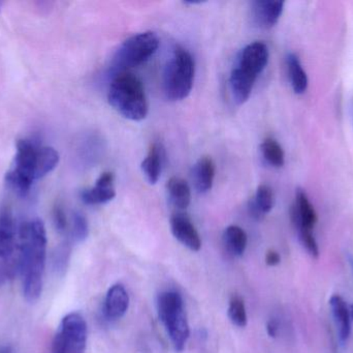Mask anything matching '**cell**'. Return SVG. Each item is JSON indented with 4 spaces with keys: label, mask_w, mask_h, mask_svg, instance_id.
I'll list each match as a JSON object with an SVG mask.
<instances>
[{
    "label": "cell",
    "mask_w": 353,
    "mask_h": 353,
    "mask_svg": "<svg viewBox=\"0 0 353 353\" xmlns=\"http://www.w3.org/2000/svg\"><path fill=\"white\" fill-rule=\"evenodd\" d=\"M47 231L39 219L19 226V276L24 298L34 303L43 294L47 261Z\"/></svg>",
    "instance_id": "1"
},
{
    "label": "cell",
    "mask_w": 353,
    "mask_h": 353,
    "mask_svg": "<svg viewBox=\"0 0 353 353\" xmlns=\"http://www.w3.org/2000/svg\"><path fill=\"white\" fill-rule=\"evenodd\" d=\"M59 159V153L53 147L22 139L17 143L12 168L6 175V184L17 194L26 196L37 180L57 167Z\"/></svg>",
    "instance_id": "2"
},
{
    "label": "cell",
    "mask_w": 353,
    "mask_h": 353,
    "mask_svg": "<svg viewBox=\"0 0 353 353\" xmlns=\"http://www.w3.org/2000/svg\"><path fill=\"white\" fill-rule=\"evenodd\" d=\"M110 105L123 117L141 122L148 114L149 105L142 81L130 73L116 74L108 91Z\"/></svg>",
    "instance_id": "3"
},
{
    "label": "cell",
    "mask_w": 353,
    "mask_h": 353,
    "mask_svg": "<svg viewBox=\"0 0 353 353\" xmlns=\"http://www.w3.org/2000/svg\"><path fill=\"white\" fill-rule=\"evenodd\" d=\"M195 64L190 52L176 47L163 72V90L171 101H182L190 93L194 81Z\"/></svg>",
    "instance_id": "4"
},
{
    "label": "cell",
    "mask_w": 353,
    "mask_h": 353,
    "mask_svg": "<svg viewBox=\"0 0 353 353\" xmlns=\"http://www.w3.org/2000/svg\"><path fill=\"white\" fill-rule=\"evenodd\" d=\"M157 312L176 352H182L190 330L182 296L176 292H165L157 298Z\"/></svg>",
    "instance_id": "5"
},
{
    "label": "cell",
    "mask_w": 353,
    "mask_h": 353,
    "mask_svg": "<svg viewBox=\"0 0 353 353\" xmlns=\"http://www.w3.org/2000/svg\"><path fill=\"white\" fill-rule=\"evenodd\" d=\"M159 47V35L153 31H145L132 35L116 52L112 61V70L116 74H120L141 66L154 55Z\"/></svg>",
    "instance_id": "6"
},
{
    "label": "cell",
    "mask_w": 353,
    "mask_h": 353,
    "mask_svg": "<svg viewBox=\"0 0 353 353\" xmlns=\"http://www.w3.org/2000/svg\"><path fill=\"white\" fill-rule=\"evenodd\" d=\"M19 227L10 209L0 211V286L19 275Z\"/></svg>",
    "instance_id": "7"
},
{
    "label": "cell",
    "mask_w": 353,
    "mask_h": 353,
    "mask_svg": "<svg viewBox=\"0 0 353 353\" xmlns=\"http://www.w3.org/2000/svg\"><path fill=\"white\" fill-rule=\"evenodd\" d=\"M290 217H292L294 229L298 233L299 240L305 250L313 258H319V244L313 234V230L319 218L314 207L309 201L306 192L302 189L296 190V200L290 209Z\"/></svg>",
    "instance_id": "8"
},
{
    "label": "cell",
    "mask_w": 353,
    "mask_h": 353,
    "mask_svg": "<svg viewBox=\"0 0 353 353\" xmlns=\"http://www.w3.org/2000/svg\"><path fill=\"white\" fill-rule=\"evenodd\" d=\"M87 323L80 313L72 312L62 318L52 343V353H85Z\"/></svg>",
    "instance_id": "9"
},
{
    "label": "cell",
    "mask_w": 353,
    "mask_h": 353,
    "mask_svg": "<svg viewBox=\"0 0 353 353\" xmlns=\"http://www.w3.org/2000/svg\"><path fill=\"white\" fill-rule=\"evenodd\" d=\"M269 56L268 46L263 41H254L241 51L234 66L257 78L267 66Z\"/></svg>",
    "instance_id": "10"
},
{
    "label": "cell",
    "mask_w": 353,
    "mask_h": 353,
    "mask_svg": "<svg viewBox=\"0 0 353 353\" xmlns=\"http://www.w3.org/2000/svg\"><path fill=\"white\" fill-rule=\"evenodd\" d=\"M332 316L337 330L338 339L345 345L352 335L353 325V304H348L339 294H334L329 300Z\"/></svg>",
    "instance_id": "11"
},
{
    "label": "cell",
    "mask_w": 353,
    "mask_h": 353,
    "mask_svg": "<svg viewBox=\"0 0 353 353\" xmlns=\"http://www.w3.org/2000/svg\"><path fill=\"white\" fill-rule=\"evenodd\" d=\"M172 233L183 246L193 252L199 251L201 247V236L196 228L186 213H174L171 218Z\"/></svg>",
    "instance_id": "12"
},
{
    "label": "cell",
    "mask_w": 353,
    "mask_h": 353,
    "mask_svg": "<svg viewBox=\"0 0 353 353\" xmlns=\"http://www.w3.org/2000/svg\"><path fill=\"white\" fill-rule=\"evenodd\" d=\"M130 296L122 284H115L108 290L103 304V314L108 321H118L128 312Z\"/></svg>",
    "instance_id": "13"
},
{
    "label": "cell",
    "mask_w": 353,
    "mask_h": 353,
    "mask_svg": "<svg viewBox=\"0 0 353 353\" xmlns=\"http://www.w3.org/2000/svg\"><path fill=\"white\" fill-rule=\"evenodd\" d=\"M252 16L261 28H272L277 24L284 10V2L280 0H256L252 2Z\"/></svg>",
    "instance_id": "14"
},
{
    "label": "cell",
    "mask_w": 353,
    "mask_h": 353,
    "mask_svg": "<svg viewBox=\"0 0 353 353\" xmlns=\"http://www.w3.org/2000/svg\"><path fill=\"white\" fill-rule=\"evenodd\" d=\"M256 79L241 68L234 66L230 73V85L232 97L236 104L242 105L248 101Z\"/></svg>",
    "instance_id": "15"
},
{
    "label": "cell",
    "mask_w": 353,
    "mask_h": 353,
    "mask_svg": "<svg viewBox=\"0 0 353 353\" xmlns=\"http://www.w3.org/2000/svg\"><path fill=\"white\" fill-rule=\"evenodd\" d=\"M274 203H275V197L271 187L268 184H261L257 188L255 196L249 200V213L253 219L261 221L273 209Z\"/></svg>",
    "instance_id": "16"
},
{
    "label": "cell",
    "mask_w": 353,
    "mask_h": 353,
    "mask_svg": "<svg viewBox=\"0 0 353 353\" xmlns=\"http://www.w3.org/2000/svg\"><path fill=\"white\" fill-rule=\"evenodd\" d=\"M215 164L209 157H203L192 168V182L199 193H207L213 187Z\"/></svg>",
    "instance_id": "17"
},
{
    "label": "cell",
    "mask_w": 353,
    "mask_h": 353,
    "mask_svg": "<svg viewBox=\"0 0 353 353\" xmlns=\"http://www.w3.org/2000/svg\"><path fill=\"white\" fill-rule=\"evenodd\" d=\"M163 151L161 145H151L148 155L142 162L143 173L146 176L149 184H155L161 178L163 170Z\"/></svg>",
    "instance_id": "18"
},
{
    "label": "cell",
    "mask_w": 353,
    "mask_h": 353,
    "mask_svg": "<svg viewBox=\"0 0 353 353\" xmlns=\"http://www.w3.org/2000/svg\"><path fill=\"white\" fill-rule=\"evenodd\" d=\"M168 195L170 201L176 209H186L190 204L191 191L186 180L181 178H170L167 184Z\"/></svg>",
    "instance_id": "19"
},
{
    "label": "cell",
    "mask_w": 353,
    "mask_h": 353,
    "mask_svg": "<svg viewBox=\"0 0 353 353\" xmlns=\"http://www.w3.org/2000/svg\"><path fill=\"white\" fill-rule=\"evenodd\" d=\"M247 242H248V238L246 232L239 226H228L224 230L223 244L228 252L232 256H242L246 251Z\"/></svg>",
    "instance_id": "20"
},
{
    "label": "cell",
    "mask_w": 353,
    "mask_h": 353,
    "mask_svg": "<svg viewBox=\"0 0 353 353\" xmlns=\"http://www.w3.org/2000/svg\"><path fill=\"white\" fill-rule=\"evenodd\" d=\"M286 64H288V76L294 93L296 95H303L306 93L308 88V77L298 56L294 53L288 54L286 57Z\"/></svg>",
    "instance_id": "21"
},
{
    "label": "cell",
    "mask_w": 353,
    "mask_h": 353,
    "mask_svg": "<svg viewBox=\"0 0 353 353\" xmlns=\"http://www.w3.org/2000/svg\"><path fill=\"white\" fill-rule=\"evenodd\" d=\"M116 197V191L114 187L105 188L95 184L90 189H86L81 193L82 201L88 205L105 204L110 202Z\"/></svg>",
    "instance_id": "22"
},
{
    "label": "cell",
    "mask_w": 353,
    "mask_h": 353,
    "mask_svg": "<svg viewBox=\"0 0 353 353\" xmlns=\"http://www.w3.org/2000/svg\"><path fill=\"white\" fill-rule=\"evenodd\" d=\"M261 155L270 165L281 168L285 163V155L281 145L273 138H267L261 145Z\"/></svg>",
    "instance_id": "23"
},
{
    "label": "cell",
    "mask_w": 353,
    "mask_h": 353,
    "mask_svg": "<svg viewBox=\"0 0 353 353\" xmlns=\"http://www.w3.org/2000/svg\"><path fill=\"white\" fill-rule=\"evenodd\" d=\"M228 318L232 325L238 327H245L248 323L246 306L240 296H232L228 305Z\"/></svg>",
    "instance_id": "24"
},
{
    "label": "cell",
    "mask_w": 353,
    "mask_h": 353,
    "mask_svg": "<svg viewBox=\"0 0 353 353\" xmlns=\"http://www.w3.org/2000/svg\"><path fill=\"white\" fill-rule=\"evenodd\" d=\"M68 230H70L72 240H76V242H83V240H86L89 234V226L84 215L79 213V211L72 213Z\"/></svg>",
    "instance_id": "25"
},
{
    "label": "cell",
    "mask_w": 353,
    "mask_h": 353,
    "mask_svg": "<svg viewBox=\"0 0 353 353\" xmlns=\"http://www.w3.org/2000/svg\"><path fill=\"white\" fill-rule=\"evenodd\" d=\"M54 223H55L56 229L58 231L61 233L68 231L70 222H68V216L62 207H57L54 209Z\"/></svg>",
    "instance_id": "26"
},
{
    "label": "cell",
    "mask_w": 353,
    "mask_h": 353,
    "mask_svg": "<svg viewBox=\"0 0 353 353\" xmlns=\"http://www.w3.org/2000/svg\"><path fill=\"white\" fill-rule=\"evenodd\" d=\"M114 180H115V176L112 172H103L101 174L97 180V186L105 187V188H110V187H114Z\"/></svg>",
    "instance_id": "27"
},
{
    "label": "cell",
    "mask_w": 353,
    "mask_h": 353,
    "mask_svg": "<svg viewBox=\"0 0 353 353\" xmlns=\"http://www.w3.org/2000/svg\"><path fill=\"white\" fill-rule=\"evenodd\" d=\"M280 323L276 318L270 319L269 323H267V333L270 337L276 338L279 334Z\"/></svg>",
    "instance_id": "28"
},
{
    "label": "cell",
    "mask_w": 353,
    "mask_h": 353,
    "mask_svg": "<svg viewBox=\"0 0 353 353\" xmlns=\"http://www.w3.org/2000/svg\"><path fill=\"white\" fill-rule=\"evenodd\" d=\"M280 261H281V257H280L279 253L274 250L268 251L265 254V263L269 267H276L279 265Z\"/></svg>",
    "instance_id": "29"
},
{
    "label": "cell",
    "mask_w": 353,
    "mask_h": 353,
    "mask_svg": "<svg viewBox=\"0 0 353 353\" xmlns=\"http://www.w3.org/2000/svg\"><path fill=\"white\" fill-rule=\"evenodd\" d=\"M348 261H350V267H352V271L353 273V256L348 257Z\"/></svg>",
    "instance_id": "30"
}]
</instances>
